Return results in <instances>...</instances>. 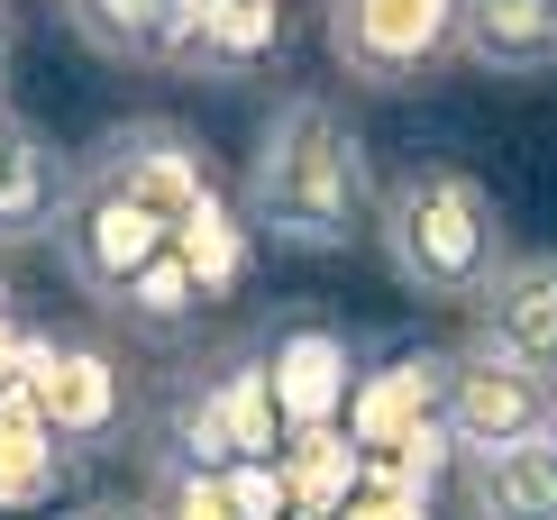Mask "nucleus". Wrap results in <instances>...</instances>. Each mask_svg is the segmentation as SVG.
Instances as JSON below:
<instances>
[{
	"instance_id": "nucleus-1",
	"label": "nucleus",
	"mask_w": 557,
	"mask_h": 520,
	"mask_svg": "<svg viewBox=\"0 0 557 520\" xmlns=\"http://www.w3.org/2000/svg\"><path fill=\"white\" fill-rule=\"evenodd\" d=\"M375 201L384 183L366 156V128L330 91H284L257 120V147L238 174V210L257 238L293 256H330V247H357V228H375Z\"/></svg>"
},
{
	"instance_id": "nucleus-2",
	"label": "nucleus",
	"mask_w": 557,
	"mask_h": 520,
	"mask_svg": "<svg viewBox=\"0 0 557 520\" xmlns=\"http://www.w3.org/2000/svg\"><path fill=\"white\" fill-rule=\"evenodd\" d=\"M375 247L403 293L421 301H467L503 274V256H512V238H503V210L494 193L467 174V164H403V174L384 183L375 201Z\"/></svg>"
},
{
	"instance_id": "nucleus-3",
	"label": "nucleus",
	"mask_w": 557,
	"mask_h": 520,
	"mask_svg": "<svg viewBox=\"0 0 557 520\" xmlns=\"http://www.w3.org/2000/svg\"><path fill=\"white\" fill-rule=\"evenodd\" d=\"M174 247H183V238H174L165 210H147L120 174H101V164L83 156L74 210H64V228H55V265L74 274V293L91 301V311L120 320V311H128V293H137L156 265H165Z\"/></svg>"
},
{
	"instance_id": "nucleus-4",
	"label": "nucleus",
	"mask_w": 557,
	"mask_h": 520,
	"mask_svg": "<svg viewBox=\"0 0 557 520\" xmlns=\"http://www.w3.org/2000/svg\"><path fill=\"white\" fill-rule=\"evenodd\" d=\"M330 55L366 91H421L467 55V0H330Z\"/></svg>"
},
{
	"instance_id": "nucleus-5",
	"label": "nucleus",
	"mask_w": 557,
	"mask_h": 520,
	"mask_svg": "<svg viewBox=\"0 0 557 520\" xmlns=\"http://www.w3.org/2000/svg\"><path fill=\"white\" fill-rule=\"evenodd\" d=\"M284 401H274V366L265 347H238V357H220L211 374H193V384L174 393V457L211 466H274L284 457Z\"/></svg>"
},
{
	"instance_id": "nucleus-6",
	"label": "nucleus",
	"mask_w": 557,
	"mask_h": 520,
	"mask_svg": "<svg viewBox=\"0 0 557 520\" xmlns=\"http://www.w3.org/2000/svg\"><path fill=\"white\" fill-rule=\"evenodd\" d=\"M548 430H557L548 374L512 366L484 338L448 347V438H457V457H494V447H521V438H548Z\"/></svg>"
},
{
	"instance_id": "nucleus-7",
	"label": "nucleus",
	"mask_w": 557,
	"mask_h": 520,
	"mask_svg": "<svg viewBox=\"0 0 557 520\" xmlns=\"http://www.w3.org/2000/svg\"><path fill=\"white\" fill-rule=\"evenodd\" d=\"M18 411H37V430L55 447H110L128 420V374L110 357V338H64V347H28V393Z\"/></svg>"
},
{
	"instance_id": "nucleus-8",
	"label": "nucleus",
	"mask_w": 557,
	"mask_h": 520,
	"mask_svg": "<svg viewBox=\"0 0 557 520\" xmlns=\"http://www.w3.org/2000/svg\"><path fill=\"white\" fill-rule=\"evenodd\" d=\"M101 174H120L147 210H165L174 220V238L201 220V210H220L228 193H220V164H211V147H201L193 128H174V120H128V128H110L101 147H83Z\"/></svg>"
},
{
	"instance_id": "nucleus-9",
	"label": "nucleus",
	"mask_w": 557,
	"mask_h": 520,
	"mask_svg": "<svg viewBox=\"0 0 557 520\" xmlns=\"http://www.w3.org/2000/svg\"><path fill=\"white\" fill-rule=\"evenodd\" d=\"M467 338L503 347L512 366H530V374L557 384V247H512L503 256V274L475 293Z\"/></svg>"
},
{
	"instance_id": "nucleus-10",
	"label": "nucleus",
	"mask_w": 557,
	"mask_h": 520,
	"mask_svg": "<svg viewBox=\"0 0 557 520\" xmlns=\"http://www.w3.org/2000/svg\"><path fill=\"white\" fill-rule=\"evenodd\" d=\"M55 18L110 64H183L193 55V0H55Z\"/></svg>"
},
{
	"instance_id": "nucleus-11",
	"label": "nucleus",
	"mask_w": 557,
	"mask_h": 520,
	"mask_svg": "<svg viewBox=\"0 0 557 520\" xmlns=\"http://www.w3.org/2000/svg\"><path fill=\"white\" fill-rule=\"evenodd\" d=\"M74 183H83V156L37 128L28 147L10 156V174H0V256L10 247H55L64 210H74Z\"/></svg>"
},
{
	"instance_id": "nucleus-12",
	"label": "nucleus",
	"mask_w": 557,
	"mask_h": 520,
	"mask_svg": "<svg viewBox=\"0 0 557 520\" xmlns=\"http://www.w3.org/2000/svg\"><path fill=\"white\" fill-rule=\"evenodd\" d=\"M467 520H557V430L494 447V457H457Z\"/></svg>"
},
{
	"instance_id": "nucleus-13",
	"label": "nucleus",
	"mask_w": 557,
	"mask_h": 520,
	"mask_svg": "<svg viewBox=\"0 0 557 520\" xmlns=\"http://www.w3.org/2000/svg\"><path fill=\"white\" fill-rule=\"evenodd\" d=\"M274 366V401H284V430H338V393H347V347L330 338V329H284V338L265 347Z\"/></svg>"
},
{
	"instance_id": "nucleus-14",
	"label": "nucleus",
	"mask_w": 557,
	"mask_h": 520,
	"mask_svg": "<svg viewBox=\"0 0 557 520\" xmlns=\"http://www.w3.org/2000/svg\"><path fill=\"white\" fill-rule=\"evenodd\" d=\"M467 64L557 74V0H467Z\"/></svg>"
},
{
	"instance_id": "nucleus-15",
	"label": "nucleus",
	"mask_w": 557,
	"mask_h": 520,
	"mask_svg": "<svg viewBox=\"0 0 557 520\" xmlns=\"http://www.w3.org/2000/svg\"><path fill=\"white\" fill-rule=\"evenodd\" d=\"M274 37V0H193V55L201 74H238V64H257Z\"/></svg>"
},
{
	"instance_id": "nucleus-16",
	"label": "nucleus",
	"mask_w": 557,
	"mask_h": 520,
	"mask_svg": "<svg viewBox=\"0 0 557 520\" xmlns=\"http://www.w3.org/2000/svg\"><path fill=\"white\" fill-rule=\"evenodd\" d=\"M147 503H156V520H247L228 475H211V466H193V457H156Z\"/></svg>"
},
{
	"instance_id": "nucleus-17",
	"label": "nucleus",
	"mask_w": 557,
	"mask_h": 520,
	"mask_svg": "<svg viewBox=\"0 0 557 520\" xmlns=\"http://www.w3.org/2000/svg\"><path fill=\"white\" fill-rule=\"evenodd\" d=\"M120 320H137V329H183V320H201V274H193V256L174 247L165 265H156V274L128 293Z\"/></svg>"
},
{
	"instance_id": "nucleus-18",
	"label": "nucleus",
	"mask_w": 557,
	"mask_h": 520,
	"mask_svg": "<svg viewBox=\"0 0 557 520\" xmlns=\"http://www.w3.org/2000/svg\"><path fill=\"white\" fill-rule=\"evenodd\" d=\"M74 520H156V503L147 493H110V503H83Z\"/></svg>"
},
{
	"instance_id": "nucleus-19",
	"label": "nucleus",
	"mask_w": 557,
	"mask_h": 520,
	"mask_svg": "<svg viewBox=\"0 0 557 520\" xmlns=\"http://www.w3.org/2000/svg\"><path fill=\"white\" fill-rule=\"evenodd\" d=\"M28 137H37V120H28L18 101H0V174H10V156L28 147Z\"/></svg>"
},
{
	"instance_id": "nucleus-20",
	"label": "nucleus",
	"mask_w": 557,
	"mask_h": 520,
	"mask_svg": "<svg viewBox=\"0 0 557 520\" xmlns=\"http://www.w3.org/2000/svg\"><path fill=\"white\" fill-rule=\"evenodd\" d=\"M10 64H18V28L0 18V101H10Z\"/></svg>"
},
{
	"instance_id": "nucleus-21",
	"label": "nucleus",
	"mask_w": 557,
	"mask_h": 520,
	"mask_svg": "<svg viewBox=\"0 0 557 520\" xmlns=\"http://www.w3.org/2000/svg\"><path fill=\"white\" fill-rule=\"evenodd\" d=\"M37 10V0H0V18H10V28H18V18H28Z\"/></svg>"
},
{
	"instance_id": "nucleus-22",
	"label": "nucleus",
	"mask_w": 557,
	"mask_h": 520,
	"mask_svg": "<svg viewBox=\"0 0 557 520\" xmlns=\"http://www.w3.org/2000/svg\"><path fill=\"white\" fill-rule=\"evenodd\" d=\"M0 320H10V293H0Z\"/></svg>"
}]
</instances>
